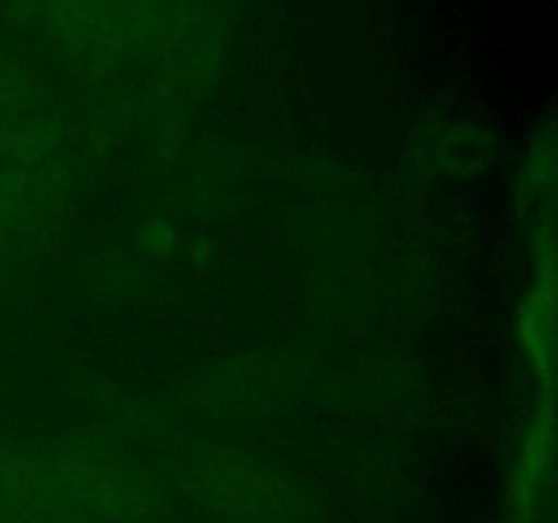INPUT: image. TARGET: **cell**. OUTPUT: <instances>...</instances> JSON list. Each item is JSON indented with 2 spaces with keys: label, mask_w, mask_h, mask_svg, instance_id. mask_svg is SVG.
I'll list each match as a JSON object with an SVG mask.
<instances>
[{
  "label": "cell",
  "mask_w": 558,
  "mask_h": 523,
  "mask_svg": "<svg viewBox=\"0 0 558 523\" xmlns=\"http://www.w3.org/2000/svg\"><path fill=\"white\" fill-rule=\"evenodd\" d=\"M554 305H556V276H554V245L543 251L537 262V278L523 294L518 308L515 330L521 352L537 376H554Z\"/></svg>",
  "instance_id": "cell-1"
}]
</instances>
